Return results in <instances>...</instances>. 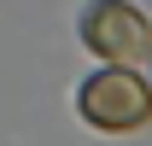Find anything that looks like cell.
Instances as JSON below:
<instances>
[{
  "label": "cell",
  "mask_w": 152,
  "mask_h": 146,
  "mask_svg": "<svg viewBox=\"0 0 152 146\" xmlns=\"http://www.w3.org/2000/svg\"><path fill=\"white\" fill-rule=\"evenodd\" d=\"M82 41H88V53H99L105 64H140V58L152 53V23L129 0H94V6L82 12Z\"/></svg>",
  "instance_id": "obj_2"
},
{
  "label": "cell",
  "mask_w": 152,
  "mask_h": 146,
  "mask_svg": "<svg viewBox=\"0 0 152 146\" xmlns=\"http://www.w3.org/2000/svg\"><path fill=\"white\" fill-rule=\"evenodd\" d=\"M76 111L105 134H129L152 123V82L140 70H94L76 93Z\"/></svg>",
  "instance_id": "obj_1"
}]
</instances>
